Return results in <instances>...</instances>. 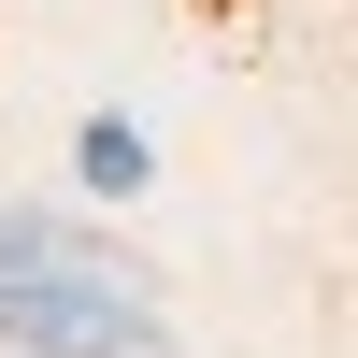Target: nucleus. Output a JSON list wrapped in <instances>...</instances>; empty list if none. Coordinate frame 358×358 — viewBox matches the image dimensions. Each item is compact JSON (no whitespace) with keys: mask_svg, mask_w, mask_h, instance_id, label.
I'll return each mask as SVG.
<instances>
[{"mask_svg":"<svg viewBox=\"0 0 358 358\" xmlns=\"http://www.w3.org/2000/svg\"><path fill=\"white\" fill-rule=\"evenodd\" d=\"M0 344H43V358H172V315L129 273L43 258V273H0Z\"/></svg>","mask_w":358,"mask_h":358,"instance_id":"1","label":"nucleus"},{"mask_svg":"<svg viewBox=\"0 0 358 358\" xmlns=\"http://www.w3.org/2000/svg\"><path fill=\"white\" fill-rule=\"evenodd\" d=\"M72 172H86L101 201H143V129H129V115H101V129L72 143Z\"/></svg>","mask_w":358,"mask_h":358,"instance_id":"2","label":"nucleus"},{"mask_svg":"<svg viewBox=\"0 0 358 358\" xmlns=\"http://www.w3.org/2000/svg\"><path fill=\"white\" fill-rule=\"evenodd\" d=\"M215 15H229V0H215Z\"/></svg>","mask_w":358,"mask_h":358,"instance_id":"3","label":"nucleus"}]
</instances>
